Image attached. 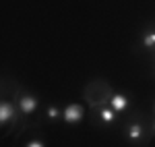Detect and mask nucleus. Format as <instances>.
Segmentation results:
<instances>
[{
	"label": "nucleus",
	"mask_w": 155,
	"mask_h": 147,
	"mask_svg": "<svg viewBox=\"0 0 155 147\" xmlns=\"http://www.w3.org/2000/svg\"><path fill=\"white\" fill-rule=\"evenodd\" d=\"M89 89H91V91H85V98H87V102H89L91 106H104V102L112 99L110 87H107L106 83H101V81L91 83Z\"/></svg>",
	"instance_id": "nucleus-1"
},
{
	"label": "nucleus",
	"mask_w": 155,
	"mask_h": 147,
	"mask_svg": "<svg viewBox=\"0 0 155 147\" xmlns=\"http://www.w3.org/2000/svg\"><path fill=\"white\" fill-rule=\"evenodd\" d=\"M83 114H85L83 106H79V104H71V106L64 108V120H66L68 124H77L81 118H83Z\"/></svg>",
	"instance_id": "nucleus-2"
},
{
	"label": "nucleus",
	"mask_w": 155,
	"mask_h": 147,
	"mask_svg": "<svg viewBox=\"0 0 155 147\" xmlns=\"http://www.w3.org/2000/svg\"><path fill=\"white\" fill-rule=\"evenodd\" d=\"M19 108L23 114H29V112H33L37 108V99L33 95H23V98L19 99Z\"/></svg>",
	"instance_id": "nucleus-3"
},
{
	"label": "nucleus",
	"mask_w": 155,
	"mask_h": 147,
	"mask_svg": "<svg viewBox=\"0 0 155 147\" xmlns=\"http://www.w3.org/2000/svg\"><path fill=\"white\" fill-rule=\"evenodd\" d=\"M110 104H112V108H114L116 112H124L126 108H128V98L122 95V93H116V95H112Z\"/></svg>",
	"instance_id": "nucleus-4"
},
{
	"label": "nucleus",
	"mask_w": 155,
	"mask_h": 147,
	"mask_svg": "<svg viewBox=\"0 0 155 147\" xmlns=\"http://www.w3.org/2000/svg\"><path fill=\"white\" fill-rule=\"evenodd\" d=\"M126 133H128V139L130 141H141L143 139V126L139 122H132V124H128V131Z\"/></svg>",
	"instance_id": "nucleus-5"
},
{
	"label": "nucleus",
	"mask_w": 155,
	"mask_h": 147,
	"mask_svg": "<svg viewBox=\"0 0 155 147\" xmlns=\"http://www.w3.org/2000/svg\"><path fill=\"white\" fill-rule=\"evenodd\" d=\"M12 114H15V110H12V106L4 102V104L0 106V122H2V124L11 122V120H12Z\"/></svg>",
	"instance_id": "nucleus-6"
},
{
	"label": "nucleus",
	"mask_w": 155,
	"mask_h": 147,
	"mask_svg": "<svg viewBox=\"0 0 155 147\" xmlns=\"http://www.w3.org/2000/svg\"><path fill=\"white\" fill-rule=\"evenodd\" d=\"M99 118H101V122H106V124H112L114 122V118H116V110L110 106V108H99Z\"/></svg>",
	"instance_id": "nucleus-7"
},
{
	"label": "nucleus",
	"mask_w": 155,
	"mask_h": 147,
	"mask_svg": "<svg viewBox=\"0 0 155 147\" xmlns=\"http://www.w3.org/2000/svg\"><path fill=\"white\" fill-rule=\"evenodd\" d=\"M143 46L145 48H155V31H147L143 35Z\"/></svg>",
	"instance_id": "nucleus-8"
},
{
	"label": "nucleus",
	"mask_w": 155,
	"mask_h": 147,
	"mask_svg": "<svg viewBox=\"0 0 155 147\" xmlns=\"http://www.w3.org/2000/svg\"><path fill=\"white\" fill-rule=\"evenodd\" d=\"M48 116H50V118H58V116H60L58 108H54V106H50V108H48Z\"/></svg>",
	"instance_id": "nucleus-9"
},
{
	"label": "nucleus",
	"mask_w": 155,
	"mask_h": 147,
	"mask_svg": "<svg viewBox=\"0 0 155 147\" xmlns=\"http://www.w3.org/2000/svg\"><path fill=\"white\" fill-rule=\"evenodd\" d=\"M27 147H44V143H41L39 139H33V141H29V143H27Z\"/></svg>",
	"instance_id": "nucleus-10"
},
{
	"label": "nucleus",
	"mask_w": 155,
	"mask_h": 147,
	"mask_svg": "<svg viewBox=\"0 0 155 147\" xmlns=\"http://www.w3.org/2000/svg\"><path fill=\"white\" fill-rule=\"evenodd\" d=\"M153 129H155V122H153Z\"/></svg>",
	"instance_id": "nucleus-11"
}]
</instances>
